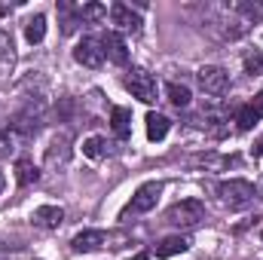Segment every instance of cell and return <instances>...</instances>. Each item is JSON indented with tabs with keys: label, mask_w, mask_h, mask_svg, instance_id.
I'll return each instance as SVG.
<instances>
[{
	"label": "cell",
	"mask_w": 263,
	"mask_h": 260,
	"mask_svg": "<svg viewBox=\"0 0 263 260\" xmlns=\"http://www.w3.org/2000/svg\"><path fill=\"white\" fill-rule=\"evenodd\" d=\"M126 89H129L138 101H144V104H153V101H156V92H159V89H156V77L147 73V70H141V67H132L129 70Z\"/></svg>",
	"instance_id": "4"
},
{
	"label": "cell",
	"mask_w": 263,
	"mask_h": 260,
	"mask_svg": "<svg viewBox=\"0 0 263 260\" xmlns=\"http://www.w3.org/2000/svg\"><path fill=\"white\" fill-rule=\"evenodd\" d=\"M101 43H104V55H107L114 65H126V62H129V49H126V40H123L117 31H107V34L101 37Z\"/></svg>",
	"instance_id": "11"
},
{
	"label": "cell",
	"mask_w": 263,
	"mask_h": 260,
	"mask_svg": "<svg viewBox=\"0 0 263 260\" xmlns=\"http://www.w3.org/2000/svg\"><path fill=\"white\" fill-rule=\"evenodd\" d=\"M172 129V123L162 117V114H147V138L150 141H162Z\"/></svg>",
	"instance_id": "16"
},
{
	"label": "cell",
	"mask_w": 263,
	"mask_h": 260,
	"mask_svg": "<svg viewBox=\"0 0 263 260\" xmlns=\"http://www.w3.org/2000/svg\"><path fill=\"white\" fill-rule=\"evenodd\" d=\"M260 239H263V230H260Z\"/></svg>",
	"instance_id": "27"
},
{
	"label": "cell",
	"mask_w": 263,
	"mask_h": 260,
	"mask_svg": "<svg viewBox=\"0 0 263 260\" xmlns=\"http://www.w3.org/2000/svg\"><path fill=\"white\" fill-rule=\"evenodd\" d=\"M190 248V239L187 236H165L156 248H153V254L159 260H165V257H175V254H184Z\"/></svg>",
	"instance_id": "13"
},
{
	"label": "cell",
	"mask_w": 263,
	"mask_h": 260,
	"mask_svg": "<svg viewBox=\"0 0 263 260\" xmlns=\"http://www.w3.org/2000/svg\"><path fill=\"white\" fill-rule=\"evenodd\" d=\"M59 12L65 15V22H62V31H65V34H70V31L83 22V15H80V12H70V6H67V3H62V6H59Z\"/></svg>",
	"instance_id": "21"
},
{
	"label": "cell",
	"mask_w": 263,
	"mask_h": 260,
	"mask_svg": "<svg viewBox=\"0 0 263 260\" xmlns=\"http://www.w3.org/2000/svg\"><path fill=\"white\" fill-rule=\"evenodd\" d=\"M217 196L227 208H248L254 202V184L242 181V178H230L217 187Z\"/></svg>",
	"instance_id": "3"
},
{
	"label": "cell",
	"mask_w": 263,
	"mask_h": 260,
	"mask_svg": "<svg viewBox=\"0 0 263 260\" xmlns=\"http://www.w3.org/2000/svg\"><path fill=\"white\" fill-rule=\"evenodd\" d=\"M248 107H251V114H254L257 120H263V92H257V95H254V101H251Z\"/></svg>",
	"instance_id": "24"
},
{
	"label": "cell",
	"mask_w": 263,
	"mask_h": 260,
	"mask_svg": "<svg viewBox=\"0 0 263 260\" xmlns=\"http://www.w3.org/2000/svg\"><path fill=\"white\" fill-rule=\"evenodd\" d=\"M110 123H114V132H117V138H129L132 135V114L126 107H114V114H110Z\"/></svg>",
	"instance_id": "17"
},
{
	"label": "cell",
	"mask_w": 263,
	"mask_h": 260,
	"mask_svg": "<svg viewBox=\"0 0 263 260\" xmlns=\"http://www.w3.org/2000/svg\"><path fill=\"white\" fill-rule=\"evenodd\" d=\"M43 37H46V15L37 12V15H31V18L25 22V40H28V43H40Z\"/></svg>",
	"instance_id": "15"
},
{
	"label": "cell",
	"mask_w": 263,
	"mask_h": 260,
	"mask_svg": "<svg viewBox=\"0 0 263 260\" xmlns=\"http://www.w3.org/2000/svg\"><path fill=\"white\" fill-rule=\"evenodd\" d=\"M83 156H89V159H101V156H107V141L98 138V135L86 138V141H83Z\"/></svg>",
	"instance_id": "18"
},
{
	"label": "cell",
	"mask_w": 263,
	"mask_h": 260,
	"mask_svg": "<svg viewBox=\"0 0 263 260\" xmlns=\"http://www.w3.org/2000/svg\"><path fill=\"white\" fill-rule=\"evenodd\" d=\"M15 62H18V55H15L12 37H9L6 31H0V83H6V80L12 77V70H15Z\"/></svg>",
	"instance_id": "10"
},
{
	"label": "cell",
	"mask_w": 263,
	"mask_h": 260,
	"mask_svg": "<svg viewBox=\"0 0 263 260\" xmlns=\"http://www.w3.org/2000/svg\"><path fill=\"white\" fill-rule=\"evenodd\" d=\"M260 153H263V138H260V144L254 147V156H260Z\"/></svg>",
	"instance_id": "25"
},
{
	"label": "cell",
	"mask_w": 263,
	"mask_h": 260,
	"mask_svg": "<svg viewBox=\"0 0 263 260\" xmlns=\"http://www.w3.org/2000/svg\"><path fill=\"white\" fill-rule=\"evenodd\" d=\"M123 245H126V236H114V233H104V230H83L70 239V248L77 254L98 251V248H123Z\"/></svg>",
	"instance_id": "1"
},
{
	"label": "cell",
	"mask_w": 263,
	"mask_h": 260,
	"mask_svg": "<svg viewBox=\"0 0 263 260\" xmlns=\"http://www.w3.org/2000/svg\"><path fill=\"white\" fill-rule=\"evenodd\" d=\"M80 15H83V22H104V18H107V6H101V3H86V6L80 9Z\"/></svg>",
	"instance_id": "20"
},
{
	"label": "cell",
	"mask_w": 263,
	"mask_h": 260,
	"mask_svg": "<svg viewBox=\"0 0 263 260\" xmlns=\"http://www.w3.org/2000/svg\"><path fill=\"white\" fill-rule=\"evenodd\" d=\"M15 181H18V187H31V184L40 181V169L28 156H18L15 159Z\"/></svg>",
	"instance_id": "14"
},
{
	"label": "cell",
	"mask_w": 263,
	"mask_h": 260,
	"mask_svg": "<svg viewBox=\"0 0 263 260\" xmlns=\"http://www.w3.org/2000/svg\"><path fill=\"white\" fill-rule=\"evenodd\" d=\"M260 193H263V187H260Z\"/></svg>",
	"instance_id": "28"
},
{
	"label": "cell",
	"mask_w": 263,
	"mask_h": 260,
	"mask_svg": "<svg viewBox=\"0 0 263 260\" xmlns=\"http://www.w3.org/2000/svg\"><path fill=\"white\" fill-rule=\"evenodd\" d=\"M31 220H34V227H43V230H59V227H62V220H65V211H62L59 205H40V208H34Z\"/></svg>",
	"instance_id": "12"
},
{
	"label": "cell",
	"mask_w": 263,
	"mask_h": 260,
	"mask_svg": "<svg viewBox=\"0 0 263 260\" xmlns=\"http://www.w3.org/2000/svg\"><path fill=\"white\" fill-rule=\"evenodd\" d=\"M3 187H6V178H3V175H0V193H3Z\"/></svg>",
	"instance_id": "26"
},
{
	"label": "cell",
	"mask_w": 263,
	"mask_h": 260,
	"mask_svg": "<svg viewBox=\"0 0 263 260\" xmlns=\"http://www.w3.org/2000/svg\"><path fill=\"white\" fill-rule=\"evenodd\" d=\"M110 22L120 31H126V34H138L141 31V15L132 12V6H126V3H114L110 6Z\"/></svg>",
	"instance_id": "9"
},
{
	"label": "cell",
	"mask_w": 263,
	"mask_h": 260,
	"mask_svg": "<svg viewBox=\"0 0 263 260\" xmlns=\"http://www.w3.org/2000/svg\"><path fill=\"white\" fill-rule=\"evenodd\" d=\"M67 159H70V135L55 132L49 138V147H46V169H65Z\"/></svg>",
	"instance_id": "8"
},
{
	"label": "cell",
	"mask_w": 263,
	"mask_h": 260,
	"mask_svg": "<svg viewBox=\"0 0 263 260\" xmlns=\"http://www.w3.org/2000/svg\"><path fill=\"white\" fill-rule=\"evenodd\" d=\"M196 80H199V86H202V92H205V95H214V98L223 95L227 86H230V73H227L223 67H217V65L199 67Z\"/></svg>",
	"instance_id": "7"
},
{
	"label": "cell",
	"mask_w": 263,
	"mask_h": 260,
	"mask_svg": "<svg viewBox=\"0 0 263 260\" xmlns=\"http://www.w3.org/2000/svg\"><path fill=\"white\" fill-rule=\"evenodd\" d=\"M73 59L80 62L83 67H92V70H98V67L104 65V43H101V37H83L80 43H77V49H73Z\"/></svg>",
	"instance_id": "6"
},
{
	"label": "cell",
	"mask_w": 263,
	"mask_h": 260,
	"mask_svg": "<svg viewBox=\"0 0 263 260\" xmlns=\"http://www.w3.org/2000/svg\"><path fill=\"white\" fill-rule=\"evenodd\" d=\"M165 220H168L172 227L193 230V227H199V224L205 220V205H202L199 199H184V202H178V205H172V208H168Z\"/></svg>",
	"instance_id": "2"
},
{
	"label": "cell",
	"mask_w": 263,
	"mask_h": 260,
	"mask_svg": "<svg viewBox=\"0 0 263 260\" xmlns=\"http://www.w3.org/2000/svg\"><path fill=\"white\" fill-rule=\"evenodd\" d=\"M245 70L251 73V77H263V52H248L245 55Z\"/></svg>",
	"instance_id": "22"
},
{
	"label": "cell",
	"mask_w": 263,
	"mask_h": 260,
	"mask_svg": "<svg viewBox=\"0 0 263 260\" xmlns=\"http://www.w3.org/2000/svg\"><path fill=\"white\" fill-rule=\"evenodd\" d=\"M165 92H168V101H172L175 107H187V104H190V89H187L184 83H168Z\"/></svg>",
	"instance_id": "19"
},
{
	"label": "cell",
	"mask_w": 263,
	"mask_h": 260,
	"mask_svg": "<svg viewBox=\"0 0 263 260\" xmlns=\"http://www.w3.org/2000/svg\"><path fill=\"white\" fill-rule=\"evenodd\" d=\"M236 123H239V129H251L254 123H257V117L251 114V107H239V114H236Z\"/></svg>",
	"instance_id": "23"
},
{
	"label": "cell",
	"mask_w": 263,
	"mask_h": 260,
	"mask_svg": "<svg viewBox=\"0 0 263 260\" xmlns=\"http://www.w3.org/2000/svg\"><path fill=\"white\" fill-rule=\"evenodd\" d=\"M159 193H162V184H156V181L141 184V187L135 190V196H132L129 208L123 211V220H126L129 214H147V211H153L156 202H159Z\"/></svg>",
	"instance_id": "5"
}]
</instances>
